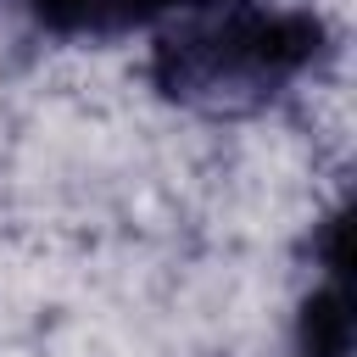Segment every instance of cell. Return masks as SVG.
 I'll return each instance as SVG.
<instances>
[{"label":"cell","instance_id":"obj_3","mask_svg":"<svg viewBox=\"0 0 357 357\" xmlns=\"http://www.w3.org/2000/svg\"><path fill=\"white\" fill-rule=\"evenodd\" d=\"M190 6H201V0H190Z\"/></svg>","mask_w":357,"mask_h":357},{"label":"cell","instance_id":"obj_2","mask_svg":"<svg viewBox=\"0 0 357 357\" xmlns=\"http://www.w3.org/2000/svg\"><path fill=\"white\" fill-rule=\"evenodd\" d=\"M190 0H28L33 22L56 39H117L139 28H162Z\"/></svg>","mask_w":357,"mask_h":357},{"label":"cell","instance_id":"obj_1","mask_svg":"<svg viewBox=\"0 0 357 357\" xmlns=\"http://www.w3.org/2000/svg\"><path fill=\"white\" fill-rule=\"evenodd\" d=\"M329 56V22L307 6L201 0L173 11L151 45V84L212 117L262 112Z\"/></svg>","mask_w":357,"mask_h":357}]
</instances>
